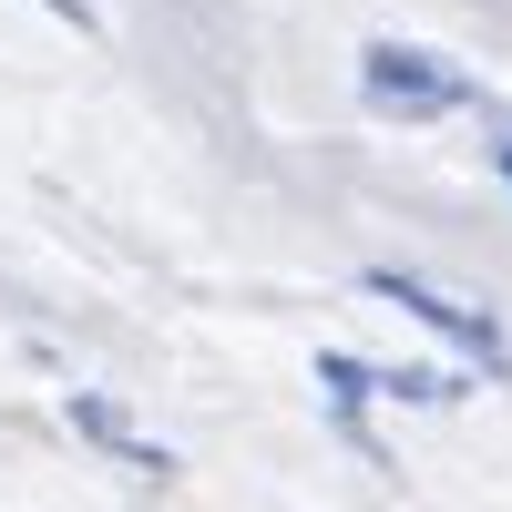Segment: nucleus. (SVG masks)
Segmentation results:
<instances>
[{
  "instance_id": "f257e3e1",
  "label": "nucleus",
  "mask_w": 512,
  "mask_h": 512,
  "mask_svg": "<svg viewBox=\"0 0 512 512\" xmlns=\"http://www.w3.org/2000/svg\"><path fill=\"white\" fill-rule=\"evenodd\" d=\"M359 93L400 123H431V113H461L472 103V82H461L441 52H410V41H369L359 52Z\"/></svg>"
},
{
  "instance_id": "f03ea898",
  "label": "nucleus",
  "mask_w": 512,
  "mask_h": 512,
  "mask_svg": "<svg viewBox=\"0 0 512 512\" xmlns=\"http://www.w3.org/2000/svg\"><path fill=\"white\" fill-rule=\"evenodd\" d=\"M369 297H390V308H410L420 328H441V338H461V349H472L492 379L512 369V349H502V328L482 318V308H461V297H441L431 277H400V267H369Z\"/></svg>"
},
{
  "instance_id": "7ed1b4c3",
  "label": "nucleus",
  "mask_w": 512,
  "mask_h": 512,
  "mask_svg": "<svg viewBox=\"0 0 512 512\" xmlns=\"http://www.w3.org/2000/svg\"><path fill=\"white\" fill-rule=\"evenodd\" d=\"M41 11H62V21H82V0H41Z\"/></svg>"
},
{
  "instance_id": "20e7f679",
  "label": "nucleus",
  "mask_w": 512,
  "mask_h": 512,
  "mask_svg": "<svg viewBox=\"0 0 512 512\" xmlns=\"http://www.w3.org/2000/svg\"><path fill=\"white\" fill-rule=\"evenodd\" d=\"M502 175H512V144H502Z\"/></svg>"
}]
</instances>
